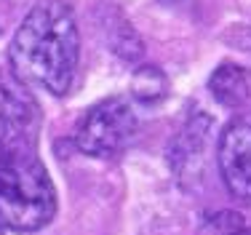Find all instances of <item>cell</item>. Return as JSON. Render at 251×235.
Listing matches in <instances>:
<instances>
[{
	"label": "cell",
	"instance_id": "cell-5",
	"mask_svg": "<svg viewBox=\"0 0 251 235\" xmlns=\"http://www.w3.org/2000/svg\"><path fill=\"white\" fill-rule=\"evenodd\" d=\"M38 102L16 78L0 75V150L16 144H35Z\"/></svg>",
	"mask_w": 251,
	"mask_h": 235
},
{
	"label": "cell",
	"instance_id": "cell-9",
	"mask_svg": "<svg viewBox=\"0 0 251 235\" xmlns=\"http://www.w3.org/2000/svg\"><path fill=\"white\" fill-rule=\"evenodd\" d=\"M0 235H3V225H0Z\"/></svg>",
	"mask_w": 251,
	"mask_h": 235
},
{
	"label": "cell",
	"instance_id": "cell-7",
	"mask_svg": "<svg viewBox=\"0 0 251 235\" xmlns=\"http://www.w3.org/2000/svg\"><path fill=\"white\" fill-rule=\"evenodd\" d=\"M169 94V80L158 67H139L131 78V102H139L145 107H155Z\"/></svg>",
	"mask_w": 251,
	"mask_h": 235
},
{
	"label": "cell",
	"instance_id": "cell-2",
	"mask_svg": "<svg viewBox=\"0 0 251 235\" xmlns=\"http://www.w3.org/2000/svg\"><path fill=\"white\" fill-rule=\"evenodd\" d=\"M56 214V187L35 144L0 150V225L14 233H38Z\"/></svg>",
	"mask_w": 251,
	"mask_h": 235
},
{
	"label": "cell",
	"instance_id": "cell-4",
	"mask_svg": "<svg viewBox=\"0 0 251 235\" xmlns=\"http://www.w3.org/2000/svg\"><path fill=\"white\" fill-rule=\"evenodd\" d=\"M217 160L227 190L241 201H251V112L227 123L217 144Z\"/></svg>",
	"mask_w": 251,
	"mask_h": 235
},
{
	"label": "cell",
	"instance_id": "cell-1",
	"mask_svg": "<svg viewBox=\"0 0 251 235\" xmlns=\"http://www.w3.org/2000/svg\"><path fill=\"white\" fill-rule=\"evenodd\" d=\"M14 78L27 86L64 96L80 62V35L67 0H38L16 27L8 48Z\"/></svg>",
	"mask_w": 251,
	"mask_h": 235
},
{
	"label": "cell",
	"instance_id": "cell-6",
	"mask_svg": "<svg viewBox=\"0 0 251 235\" xmlns=\"http://www.w3.org/2000/svg\"><path fill=\"white\" fill-rule=\"evenodd\" d=\"M208 88L219 104L238 110L251 96V75L238 64H219L214 75L208 78Z\"/></svg>",
	"mask_w": 251,
	"mask_h": 235
},
{
	"label": "cell",
	"instance_id": "cell-3",
	"mask_svg": "<svg viewBox=\"0 0 251 235\" xmlns=\"http://www.w3.org/2000/svg\"><path fill=\"white\" fill-rule=\"evenodd\" d=\"M136 129H139V118L134 102L121 94L104 96L77 120L75 144L80 153L91 158H112L134 139Z\"/></svg>",
	"mask_w": 251,
	"mask_h": 235
},
{
	"label": "cell",
	"instance_id": "cell-8",
	"mask_svg": "<svg viewBox=\"0 0 251 235\" xmlns=\"http://www.w3.org/2000/svg\"><path fill=\"white\" fill-rule=\"evenodd\" d=\"M198 235H251V222L238 211H219L203 222Z\"/></svg>",
	"mask_w": 251,
	"mask_h": 235
}]
</instances>
